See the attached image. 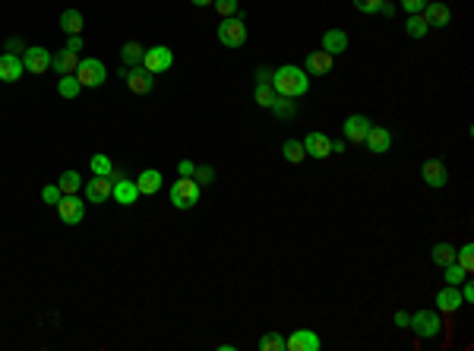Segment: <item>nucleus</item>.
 Returning <instances> with one entry per match:
<instances>
[{
	"label": "nucleus",
	"instance_id": "nucleus-10",
	"mask_svg": "<svg viewBox=\"0 0 474 351\" xmlns=\"http://www.w3.org/2000/svg\"><path fill=\"white\" fill-rule=\"evenodd\" d=\"M23 67L29 70L32 76L48 73V70H51V51H48V48H41V45L26 48V54H23Z\"/></svg>",
	"mask_w": 474,
	"mask_h": 351
},
{
	"label": "nucleus",
	"instance_id": "nucleus-8",
	"mask_svg": "<svg viewBox=\"0 0 474 351\" xmlns=\"http://www.w3.org/2000/svg\"><path fill=\"white\" fill-rule=\"evenodd\" d=\"M57 216L64 225H79L82 218H86V202H82L76 193H64L57 202Z\"/></svg>",
	"mask_w": 474,
	"mask_h": 351
},
{
	"label": "nucleus",
	"instance_id": "nucleus-4",
	"mask_svg": "<svg viewBox=\"0 0 474 351\" xmlns=\"http://www.w3.org/2000/svg\"><path fill=\"white\" fill-rule=\"evenodd\" d=\"M408 329H415L417 339H437L439 332H443V323H439V310H417V314H411V320H408Z\"/></svg>",
	"mask_w": 474,
	"mask_h": 351
},
{
	"label": "nucleus",
	"instance_id": "nucleus-24",
	"mask_svg": "<svg viewBox=\"0 0 474 351\" xmlns=\"http://www.w3.org/2000/svg\"><path fill=\"white\" fill-rule=\"evenodd\" d=\"M452 260H455V247H452V244L439 240V244L430 247V263H437V266H449Z\"/></svg>",
	"mask_w": 474,
	"mask_h": 351
},
{
	"label": "nucleus",
	"instance_id": "nucleus-15",
	"mask_svg": "<svg viewBox=\"0 0 474 351\" xmlns=\"http://www.w3.org/2000/svg\"><path fill=\"white\" fill-rule=\"evenodd\" d=\"M304 149L310 158H329L332 155V140L326 133H319V130H310L304 136Z\"/></svg>",
	"mask_w": 474,
	"mask_h": 351
},
{
	"label": "nucleus",
	"instance_id": "nucleus-37",
	"mask_svg": "<svg viewBox=\"0 0 474 351\" xmlns=\"http://www.w3.org/2000/svg\"><path fill=\"white\" fill-rule=\"evenodd\" d=\"M193 180H196V184H212L215 180V171H212V164H200V168H196V171H193Z\"/></svg>",
	"mask_w": 474,
	"mask_h": 351
},
{
	"label": "nucleus",
	"instance_id": "nucleus-48",
	"mask_svg": "<svg viewBox=\"0 0 474 351\" xmlns=\"http://www.w3.org/2000/svg\"><path fill=\"white\" fill-rule=\"evenodd\" d=\"M193 7H212V0H190Z\"/></svg>",
	"mask_w": 474,
	"mask_h": 351
},
{
	"label": "nucleus",
	"instance_id": "nucleus-34",
	"mask_svg": "<svg viewBox=\"0 0 474 351\" xmlns=\"http://www.w3.org/2000/svg\"><path fill=\"white\" fill-rule=\"evenodd\" d=\"M260 351H285V336L282 332H263L260 336Z\"/></svg>",
	"mask_w": 474,
	"mask_h": 351
},
{
	"label": "nucleus",
	"instance_id": "nucleus-19",
	"mask_svg": "<svg viewBox=\"0 0 474 351\" xmlns=\"http://www.w3.org/2000/svg\"><path fill=\"white\" fill-rule=\"evenodd\" d=\"M26 67H23V57L19 54H0V79L3 82H16L23 79Z\"/></svg>",
	"mask_w": 474,
	"mask_h": 351
},
{
	"label": "nucleus",
	"instance_id": "nucleus-44",
	"mask_svg": "<svg viewBox=\"0 0 474 351\" xmlns=\"http://www.w3.org/2000/svg\"><path fill=\"white\" fill-rule=\"evenodd\" d=\"M67 51H73V54L82 51V38H79V35H70V38H67Z\"/></svg>",
	"mask_w": 474,
	"mask_h": 351
},
{
	"label": "nucleus",
	"instance_id": "nucleus-16",
	"mask_svg": "<svg viewBox=\"0 0 474 351\" xmlns=\"http://www.w3.org/2000/svg\"><path fill=\"white\" fill-rule=\"evenodd\" d=\"M111 200L120 202V206H133L136 200H140V190H136V180L130 178H120V180H111Z\"/></svg>",
	"mask_w": 474,
	"mask_h": 351
},
{
	"label": "nucleus",
	"instance_id": "nucleus-45",
	"mask_svg": "<svg viewBox=\"0 0 474 351\" xmlns=\"http://www.w3.org/2000/svg\"><path fill=\"white\" fill-rule=\"evenodd\" d=\"M256 82H272V70L260 67V70H256Z\"/></svg>",
	"mask_w": 474,
	"mask_h": 351
},
{
	"label": "nucleus",
	"instance_id": "nucleus-27",
	"mask_svg": "<svg viewBox=\"0 0 474 351\" xmlns=\"http://www.w3.org/2000/svg\"><path fill=\"white\" fill-rule=\"evenodd\" d=\"M142 54H146V48H142L140 41H126V45L120 48V57H124L126 67H140V64H142Z\"/></svg>",
	"mask_w": 474,
	"mask_h": 351
},
{
	"label": "nucleus",
	"instance_id": "nucleus-18",
	"mask_svg": "<svg viewBox=\"0 0 474 351\" xmlns=\"http://www.w3.org/2000/svg\"><path fill=\"white\" fill-rule=\"evenodd\" d=\"M363 146H367L373 155H386V152L392 149V133H389L386 127H370V133H367Z\"/></svg>",
	"mask_w": 474,
	"mask_h": 351
},
{
	"label": "nucleus",
	"instance_id": "nucleus-2",
	"mask_svg": "<svg viewBox=\"0 0 474 351\" xmlns=\"http://www.w3.org/2000/svg\"><path fill=\"white\" fill-rule=\"evenodd\" d=\"M200 196H202V187L196 184L193 178H178L174 180V187H171V206L174 209H193L196 202H200Z\"/></svg>",
	"mask_w": 474,
	"mask_h": 351
},
{
	"label": "nucleus",
	"instance_id": "nucleus-39",
	"mask_svg": "<svg viewBox=\"0 0 474 351\" xmlns=\"http://www.w3.org/2000/svg\"><path fill=\"white\" fill-rule=\"evenodd\" d=\"M60 196H64V193H60V187H57V180H54V184H48V187H45V190H41V200H45V202H48V206H57V202H60Z\"/></svg>",
	"mask_w": 474,
	"mask_h": 351
},
{
	"label": "nucleus",
	"instance_id": "nucleus-35",
	"mask_svg": "<svg viewBox=\"0 0 474 351\" xmlns=\"http://www.w3.org/2000/svg\"><path fill=\"white\" fill-rule=\"evenodd\" d=\"M465 278H468V272L462 269V266H459L455 260H452L449 266H443V282H446V285H462Z\"/></svg>",
	"mask_w": 474,
	"mask_h": 351
},
{
	"label": "nucleus",
	"instance_id": "nucleus-13",
	"mask_svg": "<svg viewBox=\"0 0 474 351\" xmlns=\"http://www.w3.org/2000/svg\"><path fill=\"white\" fill-rule=\"evenodd\" d=\"M421 16L430 29H446V26L452 23V10L446 7V3H439V0H427V7L421 10Z\"/></svg>",
	"mask_w": 474,
	"mask_h": 351
},
{
	"label": "nucleus",
	"instance_id": "nucleus-42",
	"mask_svg": "<svg viewBox=\"0 0 474 351\" xmlns=\"http://www.w3.org/2000/svg\"><path fill=\"white\" fill-rule=\"evenodd\" d=\"M459 292H462V301H465V304H471V301H474V285L468 282V278L459 285Z\"/></svg>",
	"mask_w": 474,
	"mask_h": 351
},
{
	"label": "nucleus",
	"instance_id": "nucleus-40",
	"mask_svg": "<svg viewBox=\"0 0 474 351\" xmlns=\"http://www.w3.org/2000/svg\"><path fill=\"white\" fill-rule=\"evenodd\" d=\"M379 7H383V0H354V10L357 13H379Z\"/></svg>",
	"mask_w": 474,
	"mask_h": 351
},
{
	"label": "nucleus",
	"instance_id": "nucleus-29",
	"mask_svg": "<svg viewBox=\"0 0 474 351\" xmlns=\"http://www.w3.org/2000/svg\"><path fill=\"white\" fill-rule=\"evenodd\" d=\"M89 168H92V174H95V178H111L114 162L104 155V152H95V155H92V162H89Z\"/></svg>",
	"mask_w": 474,
	"mask_h": 351
},
{
	"label": "nucleus",
	"instance_id": "nucleus-20",
	"mask_svg": "<svg viewBox=\"0 0 474 351\" xmlns=\"http://www.w3.org/2000/svg\"><path fill=\"white\" fill-rule=\"evenodd\" d=\"M323 51L332 54V57L345 54V51H348V32H345V29H329V32H323Z\"/></svg>",
	"mask_w": 474,
	"mask_h": 351
},
{
	"label": "nucleus",
	"instance_id": "nucleus-22",
	"mask_svg": "<svg viewBox=\"0 0 474 351\" xmlns=\"http://www.w3.org/2000/svg\"><path fill=\"white\" fill-rule=\"evenodd\" d=\"M76 67H79V54H73V51H57V54H51V70L54 73H60V76H67V73H76Z\"/></svg>",
	"mask_w": 474,
	"mask_h": 351
},
{
	"label": "nucleus",
	"instance_id": "nucleus-30",
	"mask_svg": "<svg viewBox=\"0 0 474 351\" xmlns=\"http://www.w3.org/2000/svg\"><path fill=\"white\" fill-rule=\"evenodd\" d=\"M269 111H275V117H282V120H291L297 114V105H294V98H285V95H278L272 102V108Z\"/></svg>",
	"mask_w": 474,
	"mask_h": 351
},
{
	"label": "nucleus",
	"instance_id": "nucleus-6",
	"mask_svg": "<svg viewBox=\"0 0 474 351\" xmlns=\"http://www.w3.org/2000/svg\"><path fill=\"white\" fill-rule=\"evenodd\" d=\"M120 76H124V82H126V89L133 92V95H149V92L155 89V76L149 73L146 67H124L120 70Z\"/></svg>",
	"mask_w": 474,
	"mask_h": 351
},
{
	"label": "nucleus",
	"instance_id": "nucleus-41",
	"mask_svg": "<svg viewBox=\"0 0 474 351\" xmlns=\"http://www.w3.org/2000/svg\"><path fill=\"white\" fill-rule=\"evenodd\" d=\"M399 3H401V10H405L408 16H411V13H421V10L427 7V0H399Z\"/></svg>",
	"mask_w": 474,
	"mask_h": 351
},
{
	"label": "nucleus",
	"instance_id": "nucleus-9",
	"mask_svg": "<svg viewBox=\"0 0 474 351\" xmlns=\"http://www.w3.org/2000/svg\"><path fill=\"white\" fill-rule=\"evenodd\" d=\"M319 348H323V339L313 329H294L285 339V351H319Z\"/></svg>",
	"mask_w": 474,
	"mask_h": 351
},
{
	"label": "nucleus",
	"instance_id": "nucleus-12",
	"mask_svg": "<svg viewBox=\"0 0 474 351\" xmlns=\"http://www.w3.org/2000/svg\"><path fill=\"white\" fill-rule=\"evenodd\" d=\"M370 127L373 124L367 114H351V117H345V124H341V133H345L348 142H363L367 133H370Z\"/></svg>",
	"mask_w": 474,
	"mask_h": 351
},
{
	"label": "nucleus",
	"instance_id": "nucleus-36",
	"mask_svg": "<svg viewBox=\"0 0 474 351\" xmlns=\"http://www.w3.org/2000/svg\"><path fill=\"white\" fill-rule=\"evenodd\" d=\"M455 263H459L462 269L471 276V269H474V247L471 244H465L462 250H455Z\"/></svg>",
	"mask_w": 474,
	"mask_h": 351
},
{
	"label": "nucleus",
	"instance_id": "nucleus-26",
	"mask_svg": "<svg viewBox=\"0 0 474 351\" xmlns=\"http://www.w3.org/2000/svg\"><path fill=\"white\" fill-rule=\"evenodd\" d=\"M57 187H60V193H79L82 190V174L70 168V171H64L57 178Z\"/></svg>",
	"mask_w": 474,
	"mask_h": 351
},
{
	"label": "nucleus",
	"instance_id": "nucleus-31",
	"mask_svg": "<svg viewBox=\"0 0 474 351\" xmlns=\"http://www.w3.org/2000/svg\"><path fill=\"white\" fill-rule=\"evenodd\" d=\"M282 155H285V162H291V164L304 162V155H307L304 142H301V140H285V146H282Z\"/></svg>",
	"mask_w": 474,
	"mask_h": 351
},
{
	"label": "nucleus",
	"instance_id": "nucleus-47",
	"mask_svg": "<svg viewBox=\"0 0 474 351\" xmlns=\"http://www.w3.org/2000/svg\"><path fill=\"white\" fill-rule=\"evenodd\" d=\"M379 10H383L386 16H392V13H395V7H392V3H386V0H383V7H379Z\"/></svg>",
	"mask_w": 474,
	"mask_h": 351
},
{
	"label": "nucleus",
	"instance_id": "nucleus-5",
	"mask_svg": "<svg viewBox=\"0 0 474 351\" xmlns=\"http://www.w3.org/2000/svg\"><path fill=\"white\" fill-rule=\"evenodd\" d=\"M218 41H222L225 48H240L247 41V26L240 16H225L222 23H218Z\"/></svg>",
	"mask_w": 474,
	"mask_h": 351
},
{
	"label": "nucleus",
	"instance_id": "nucleus-43",
	"mask_svg": "<svg viewBox=\"0 0 474 351\" xmlns=\"http://www.w3.org/2000/svg\"><path fill=\"white\" fill-rule=\"evenodd\" d=\"M193 171H196V164H193L190 158H184V162L178 164V174H180V178H193Z\"/></svg>",
	"mask_w": 474,
	"mask_h": 351
},
{
	"label": "nucleus",
	"instance_id": "nucleus-17",
	"mask_svg": "<svg viewBox=\"0 0 474 351\" xmlns=\"http://www.w3.org/2000/svg\"><path fill=\"white\" fill-rule=\"evenodd\" d=\"M433 304H437V310H443V314H452V310H459L465 301H462V292L459 285H446V288H439L437 298H433Z\"/></svg>",
	"mask_w": 474,
	"mask_h": 351
},
{
	"label": "nucleus",
	"instance_id": "nucleus-3",
	"mask_svg": "<svg viewBox=\"0 0 474 351\" xmlns=\"http://www.w3.org/2000/svg\"><path fill=\"white\" fill-rule=\"evenodd\" d=\"M73 76L79 79L82 89H98V86H104V79H108V70H104V64L98 57H82Z\"/></svg>",
	"mask_w": 474,
	"mask_h": 351
},
{
	"label": "nucleus",
	"instance_id": "nucleus-23",
	"mask_svg": "<svg viewBox=\"0 0 474 351\" xmlns=\"http://www.w3.org/2000/svg\"><path fill=\"white\" fill-rule=\"evenodd\" d=\"M162 184H164V178H162V171H155V168H149V171H142L140 178H136V190H140V196L158 193Z\"/></svg>",
	"mask_w": 474,
	"mask_h": 351
},
{
	"label": "nucleus",
	"instance_id": "nucleus-28",
	"mask_svg": "<svg viewBox=\"0 0 474 351\" xmlns=\"http://www.w3.org/2000/svg\"><path fill=\"white\" fill-rule=\"evenodd\" d=\"M427 32H430V26L424 23V16H421V13H411V16L405 19V35H408V38H424Z\"/></svg>",
	"mask_w": 474,
	"mask_h": 351
},
{
	"label": "nucleus",
	"instance_id": "nucleus-38",
	"mask_svg": "<svg viewBox=\"0 0 474 351\" xmlns=\"http://www.w3.org/2000/svg\"><path fill=\"white\" fill-rule=\"evenodd\" d=\"M212 7L218 10V16H237V0H212Z\"/></svg>",
	"mask_w": 474,
	"mask_h": 351
},
{
	"label": "nucleus",
	"instance_id": "nucleus-1",
	"mask_svg": "<svg viewBox=\"0 0 474 351\" xmlns=\"http://www.w3.org/2000/svg\"><path fill=\"white\" fill-rule=\"evenodd\" d=\"M272 89L275 95H285V98H304L310 92V79L301 67L294 64H285V67L272 70Z\"/></svg>",
	"mask_w": 474,
	"mask_h": 351
},
{
	"label": "nucleus",
	"instance_id": "nucleus-46",
	"mask_svg": "<svg viewBox=\"0 0 474 351\" xmlns=\"http://www.w3.org/2000/svg\"><path fill=\"white\" fill-rule=\"evenodd\" d=\"M408 320H411V314H405V310H399V314H395V326L405 329V326H408Z\"/></svg>",
	"mask_w": 474,
	"mask_h": 351
},
{
	"label": "nucleus",
	"instance_id": "nucleus-11",
	"mask_svg": "<svg viewBox=\"0 0 474 351\" xmlns=\"http://www.w3.org/2000/svg\"><path fill=\"white\" fill-rule=\"evenodd\" d=\"M421 178H424V184L433 187V190H439V187L449 184V171H446V164L439 162V158H427V162L421 164Z\"/></svg>",
	"mask_w": 474,
	"mask_h": 351
},
{
	"label": "nucleus",
	"instance_id": "nucleus-33",
	"mask_svg": "<svg viewBox=\"0 0 474 351\" xmlns=\"http://www.w3.org/2000/svg\"><path fill=\"white\" fill-rule=\"evenodd\" d=\"M275 89H272V82H256V92H253V102L260 108H272V102H275Z\"/></svg>",
	"mask_w": 474,
	"mask_h": 351
},
{
	"label": "nucleus",
	"instance_id": "nucleus-25",
	"mask_svg": "<svg viewBox=\"0 0 474 351\" xmlns=\"http://www.w3.org/2000/svg\"><path fill=\"white\" fill-rule=\"evenodd\" d=\"M60 29L67 32V35H79L82 32V13L79 10H64V13H60Z\"/></svg>",
	"mask_w": 474,
	"mask_h": 351
},
{
	"label": "nucleus",
	"instance_id": "nucleus-21",
	"mask_svg": "<svg viewBox=\"0 0 474 351\" xmlns=\"http://www.w3.org/2000/svg\"><path fill=\"white\" fill-rule=\"evenodd\" d=\"M332 64H335V57L332 54H326V51H310L307 54V60H304L307 73H313V76H326L329 70H332Z\"/></svg>",
	"mask_w": 474,
	"mask_h": 351
},
{
	"label": "nucleus",
	"instance_id": "nucleus-32",
	"mask_svg": "<svg viewBox=\"0 0 474 351\" xmlns=\"http://www.w3.org/2000/svg\"><path fill=\"white\" fill-rule=\"evenodd\" d=\"M79 92H82V86H79V79H76L73 73L60 76V82H57V95L60 98H76Z\"/></svg>",
	"mask_w": 474,
	"mask_h": 351
},
{
	"label": "nucleus",
	"instance_id": "nucleus-14",
	"mask_svg": "<svg viewBox=\"0 0 474 351\" xmlns=\"http://www.w3.org/2000/svg\"><path fill=\"white\" fill-rule=\"evenodd\" d=\"M111 187H114L111 178H95V174H92V178L82 184V193H86L89 202H108L111 200Z\"/></svg>",
	"mask_w": 474,
	"mask_h": 351
},
{
	"label": "nucleus",
	"instance_id": "nucleus-7",
	"mask_svg": "<svg viewBox=\"0 0 474 351\" xmlns=\"http://www.w3.org/2000/svg\"><path fill=\"white\" fill-rule=\"evenodd\" d=\"M171 64H174V51H171L168 45H155V48H146V54H142V67L149 70V73H164V70H171Z\"/></svg>",
	"mask_w": 474,
	"mask_h": 351
}]
</instances>
